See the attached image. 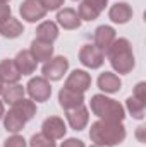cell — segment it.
Segmentation results:
<instances>
[{
  "label": "cell",
  "instance_id": "6da1fadb",
  "mask_svg": "<svg viewBox=\"0 0 146 147\" xmlns=\"http://www.w3.org/2000/svg\"><path fill=\"white\" fill-rule=\"evenodd\" d=\"M89 139H91V142H95V146H119L126 139V128H124L122 121L98 120V121L91 123Z\"/></svg>",
  "mask_w": 146,
  "mask_h": 147
},
{
  "label": "cell",
  "instance_id": "7a4b0ae2",
  "mask_svg": "<svg viewBox=\"0 0 146 147\" xmlns=\"http://www.w3.org/2000/svg\"><path fill=\"white\" fill-rule=\"evenodd\" d=\"M107 57L112 69L117 74H129L134 69L136 62H134L132 46L126 38H119L110 45V48L107 50Z\"/></svg>",
  "mask_w": 146,
  "mask_h": 147
},
{
  "label": "cell",
  "instance_id": "3957f363",
  "mask_svg": "<svg viewBox=\"0 0 146 147\" xmlns=\"http://www.w3.org/2000/svg\"><path fill=\"white\" fill-rule=\"evenodd\" d=\"M91 111L100 118V120H112V121H122L126 118V111L124 106L115 101L110 99L105 94H95L89 101Z\"/></svg>",
  "mask_w": 146,
  "mask_h": 147
},
{
  "label": "cell",
  "instance_id": "277c9868",
  "mask_svg": "<svg viewBox=\"0 0 146 147\" xmlns=\"http://www.w3.org/2000/svg\"><path fill=\"white\" fill-rule=\"evenodd\" d=\"M26 92L36 103H45L52 96V86L45 77H33L26 86Z\"/></svg>",
  "mask_w": 146,
  "mask_h": 147
},
{
  "label": "cell",
  "instance_id": "5b68a950",
  "mask_svg": "<svg viewBox=\"0 0 146 147\" xmlns=\"http://www.w3.org/2000/svg\"><path fill=\"white\" fill-rule=\"evenodd\" d=\"M69 70V60L65 57H55L45 62L41 74L46 80H60Z\"/></svg>",
  "mask_w": 146,
  "mask_h": 147
},
{
  "label": "cell",
  "instance_id": "8992f818",
  "mask_svg": "<svg viewBox=\"0 0 146 147\" xmlns=\"http://www.w3.org/2000/svg\"><path fill=\"white\" fill-rule=\"evenodd\" d=\"M79 62L88 69H100L105 62V53L95 45H84L79 50Z\"/></svg>",
  "mask_w": 146,
  "mask_h": 147
},
{
  "label": "cell",
  "instance_id": "52a82bcc",
  "mask_svg": "<svg viewBox=\"0 0 146 147\" xmlns=\"http://www.w3.org/2000/svg\"><path fill=\"white\" fill-rule=\"evenodd\" d=\"M19 14L24 21L28 22H36L41 21L46 16V10L43 9V5L40 3V0H24L19 7Z\"/></svg>",
  "mask_w": 146,
  "mask_h": 147
},
{
  "label": "cell",
  "instance_id": "ba28073f",
  "mask_svg": "<svg viewBox=\"0 0 146 147\" xmlns=\"http://www.w3.org/2000/svg\"><path fill=\"white\" fill-rule=\"evenodd\" d=\"M67 128H65V123L62 118L59 116H48L43 125H41V134H45L46 137H50L52 140H59V139H64Z\"/></svg>",
  "mask_w": 146,
  "mask_h": 147
},
{
  "label": "cell",
  "instance_id": "9c48e42d",
  "mask_svg": "<svg viewBox=\"0 0 146 147\" xmlns=\"http://www.w3.org/2000/svg\"><path fill=\"white\" fill-rule=\"evenodd\" d=\"M59 103L64 110H72V108H77L84 103V92H79V91H74V89H69V87H64L60 89L59 92Z\"/></svg>",
  "mask_w": 146,
  "mask_h": 147
},
{
  "label": "cell",
  "instance_id": "30bf717a",
  "mask_svg": "<svg viewBox=\"0 0 146 147\" xmlns=\"http://www.w3.org/2000/svg\"><path fill=\"white\" fill-rule=\"evenodd\" d=\"M89 86H91V75L86 70H74L65 80V87L79 91V92H86Z\"/></svg>",
  "mask_w": 146,
  "mask_h": 147
},
{
  "label": "cell",
  "instance_id": "8fae6325",
  "mask_svg": "<svg viewBox=\"0 0 146 147\" xmlns=\"http://www.w3.org/2000/svg\"><path fill=\"white\" fill-rule=\"evenodd\" d=\"M14 63H16L17 70L21 72V75H31L36 70V65H38V62L33 58V55H31L29 50H21L16 55Z\"/></svg>",
  "mask_w": 146,
  "mask_h": 147
},
{
  "label": "cell",
  "instance_id": "7c38bea8",
  "mask_svg": "<svg viewBox=\"0 0 146 147\" xmlns=\"http://www.w3.org/2000/svg\"><path fill=\"white\" fill-rule=\"evenodd\" d=\"M108 17L112 22L115 24H126L131 21L132 17V7L126 2H119V3H113L110 7V12H108Z\"/></svg>",
  "mask_w": 146,
  "mask_h": 147
},
{
  "label": "cell",
  "instance_id": "4fadbf2b",
  "mask_svg": "<svg viewBox=\"0 0 146 147\" xmlns=\"http://www.w3.org/2000/svg\"><path fill=\"white\" fill-rule=\"evenodd\" d=\"M67 121H69L71 128L77 130V132L83 130L89 121V113L84 108V105H81L77 108H72V110H67Z\"/></svg>",
  "mask_w": 146,
  "mask_h": 147
},
{
  "label": "cell",
  "instance_id": "5bb4252c",
  "mask_svg": "<svg viewBox=\"0 0 146 147\" xmlns=\"http://www.w3.org/2000/svg\"><path fill=\"white\" fill-rule=\"evenodd\" d=\"M57 22H59L64 29L72 31V29H77V28L81 26V17H79V14H77L74 9L65 7V9L59 10V14H57Z\"/></svg>",
  "mask_w": 146,
  "mask_h": 147
},
{
  "label": "cell",
  "instance_id": "9a60e30c",
  "mask_svg": "<svg viewBox=\"0 0 146 147\" xmlns=\"http://www.w3.org/2000/svg\"><path fill=\"white\" fill-rule=\"evenodd\" d=\"M115 41V29L112 26H100L95 31V46L102 51H107L110 45Z\"/></svg>",
  "mask_w": 146,
  "mask_h": 147
},
{
  "label": "cell",
  "instance_id": "2e32d148",
  "mask_svg": "<svg viewBox=\"0 0 146 147\" xmlns=\"http://www.w3.org/2000/svg\"><path fill=\"white\" fill-rule=\"evenodd\" d=\"M33 58L36 62H48L52 57H53V46L52 43H46V41H41V39H35L31 43V48H29Z\"/></svg>",
  "mask_w": 146,
  "mask_h": 147
},
{
  "label": "cell",
  "instance_id": "e0dca14e",
  "mask_svg": "<svg viewBox=\"0 0 146 147\" xmlns=\"http://www.w3.org/2000/svg\"><path fill=\"white\" fill-rule=\"evenodd\" d=\"M0 79L3 84H16L21 79V72L17 70L14 60L5 58L0 62Z\"/></svg>",
  "mask_w": 146,
  "mask_h": 147
},
{
  "label": "cell",
  "instance_id": "ac0fdd59",
  "mask_svg": "<svg viewBox=\"0 0 146 147\" xmlns=\"http://www.w3.org/2000/svg\"><path fill=\"white\" fill-rule=\"evenodd\" d=\"M98 87L108 94H113V92H119L120 87H122V80L119 79V75L112 72H103L100 74L98 77Z\"/></svg>",
  "mask_w": 146,
  "mask_h": 147
},
{
  "label": "cell",
  "instance_id": "d6986e66",
  "mask_svg": "<svg viewBox=\"0 0 146 147\" xmlns=\"http://www.w3.org/2000/svg\"><path fill=\"white\" fill-rule=\"evenodd\" d=\"M24 33V26L19 19H14V17H9L5 22L0 24V34L3 38H9V39H14V38H19Z\"/></svg>",
  "mask_w": 146,
  "mask_h": 147
},
{
  "label": "cell",
  "instance_id": "ffe728a7",
  "mask_svg": "<svg viewBox=\"0 0 146 147\" xmlns=\"http://www.w3.org/2000/svg\"><path fill=\"white\" fill-rule=\"evenodd\" d=\"M57 38H59V28L52 21H45L36 28V39L46 41V43H53Z\"/></svg>",
  "mask_w": 146,
  "mask_h": 147
},
{
  "label": "cell",
  "instance_id": "44dd1931",
  "mask_svg": "<svg viewBox=\"0 0 146 147\" xmlns=\"http://www.w3.org/2000/svg\"><path fill=\"white\" fill-rule=\"evenodd\" d=\"M24 125H26V120L14 110H9V113L3 115V127H5L7 132L17 134V132H21L24 128Z\"/></svg>",
  "mask_w": 146,
  "mask_h": 147
},
{
  "label": "cell",
  "instance_id": "7402d4cb",
  "mask_svg": "<svg viewBox=\"0 0 146 147\" xmlns=\"http://www.w3.org/2000/svg\"><path fill=\"white\" fill-rule=\"evenodd\" d=\"M26 94V89L23 86H19L17 82L16 84H7V87H3L2 91V98L7 105H14L17 101H21Z\"/></svg>",
  "mask_w": 146,
  "mask_h": 147
},
{
  "label": "cell",
  "instance_id": "603a6c76",
  "mask_svg": "<svg viewBox=\"0 0 146 147\" xmlns=\"http://www.w3.org/2000/svg\"><path fill=\"white\" fill-rule=\"evenodd\" d=\"M10 110H14L16 113H19V115L28 121V120H31V118L36 115V105H35L33 99H24V98H23L21 101L14 103Z\"/></svg>",
  "mask_w": 146,
  "mask_h": 147
},
{
  "label": "cell",
  "instance_id": "cb8c5ba5",
  "mask_svg": "<svg viewBox=\"0 0 146 147\" xmlns=\"http://www.w3.org/2000/svg\"><path fill=\"white\" fill-rule=\"evenodd\" d=\"M126 108H127V111H129L134 118H138V120H141V118L145 116V103L139 101V99L134 98V96L127 98V101H126Z\"/></svg>",
  "mask_w": 146,
  "mask_h": 147
},
{
  "label": "cell",
  "instance_id": "d4e9b609",
  "mask_svg": "<svg viewBox=\"0 0 146 147\" xmlns=\"http://www.w3.org/2000/svg\"><path fill=\"white\" fill-rule=\"evenodd\" d=\"M79 17H81V21H95L98 16H100V12L96 10V9H93L89 3H86L84 0H83V3L79 5Z\"/></svg>",
  "mask_w": 146,
  "mask_h": 147
},
{
  "label": "cell",
  "instance_id": "484cf974",
  "mask_svg": "<svg viewBox=\"0 0 146 147\" xmlns=\"http://www.w3.org/2000/svg\"><path fill=\"white\" fill-rule=\"evenodd\" d=\"M29 147H57V144L45 134H35L29 140Z\"/></svg>",
  "mask_w": 146,
  "mask_h": 147
},
{
  "label": "cell",
  "instance_id": "4316f807",
  "mask_svg": "<svg viewBox=\"0 0 146 147\" xmlns=\"http://www.w3.org/2000/svg\"><path fill=\"white\" fill-rule=\"evenodd\" d=\"M3 147H28V144H26L24 137H21V135L14 134L12 137H9V139L5 140V144H3Z\"/></svg>",
  "mask_w": 146,
  "mask_h": 147
},
{
  "label": "cell",
  "instance_id": "83f0119b",
  "mask_svg": "<svg viewBox=\"0 0 146 147\" xmlns=\"http://www.w3.org/2000/svg\"><path fill=\"white\" fill-rule=\"evenodd\" d=\"M40 3L48 12V10H59L64 5V0H40Z\"/></svg>",
  "mask_w": 146,
  "mask_h": 147
},
{
  "label": "cell",
  "instance_id": "f1b7e54d",
  "mask_svg": "<svg viewBox=\"0 0 146 147\" xmlns=\"http://www.w3.org/2000/svg\"><path fill=\"white\" fill-rule=\"evenodd\" d=\"M134 98H138L139 101H146V84L145 82H139L136 87H134Z\"/></svg>",
  "mask_w": 146,
  "mask_h": 147
},
{
  "label": "cell",
  "instance_id": "f546056e",
  "mask_svg": "<svg viewBox=\"0 0 146 147\" xmlns=\"http://www.w3.org/2000/svg\"><path fill=\"white\" fill-rule=\"evenodd\" d=\"M9 17H12V16H10V5L2 3V2H0V24H2V22H5Z\"/></svg>",
  "mask_w": 146,
  "mask_h": 147
},
{
  "label": "cell",
  "instance_id": "4dcf8cb0",
  "mask_svg": "<svg viewBox=\"0 0 146 147\" xmlns=\"http://www.w3.org/2000/svg\"><path fill=\"white\" fill-rule=\"evenodd\" d=\"M86 3H89L93 9H96L100 14H102V10H105V7H107V2L108 0H84Z\"/></svg>",
  "mask_w": 146,
  "mask_h": 147
},
{
  "label": "cell",
  "instance_id": "1f68e13d",
  "mask_svg": "<svg viewBox=\"0 0 146 147\" xmlns=\"http://www.w3.org/2000/svg\"><path fill=\"white\" fill-rule=\"evenodd\" d=\"M60 147H86V146H84V142L79 140V139H67V140L62 142Z\"/></svg>",
  "mask_w": 146,
  "mask_h": 147
},
{
  "label": "cell",
  "instance_id": "d6a6232c",
  "mask_svg": "<svg viewBox=\"0 0 146 147\" xmlns=\"http://www.w3.org/2000/svg\"><path fill=\"white\" fill-rule=\"evenodd\" d=\"M143 130H145V127H139V130H138V137H139V140L143 142L145 139H143Z\"/></svg>",
  "mask_w": 146,
  "mask_h": 147
},
{
  "label": "cell",
  "instance_id": "836d02e7",
  "mask_svg": "<svg viewBox=\"0 0 146 147\" xmlns=\"http://www.w3.org/2000/svg\"><path fill=\"white\" fill-rule=\"evenodd\" d=\"M3 115H5V111H3V101H0V120L3 118Z\"/></svg>",
  "mask_w": 146,
  "mask_h": 147
},
{
  "label": "cell",
  "instance_id": "e575fe53",
  "mask_svg": "<svg viewBox=\"0 0 146 147\" xmlns=\"http://www.w3.org/2000/svg\"><path fill=\"white\" fill-rule=\"evenodd\" d=\"M2 91H3V82H2V79H0V94H2Z\"/></svg>",
  "mask_w": 146,
  "mask_h": 147
},
{
  "label": "cell",
  "instance_id": "d590c367",
  "mask_svg": "<svg viewBox=\"0 0 146 147\" xmlns=\"http://www.w3.org/2000/svg\"><path fill=\"white\" fill-rule=\"evenodd\" d=\"M0 2H2V3H7V0H0Z\"/></svg>",
  "mask_w": 146,
  "mask_h": 147
},
{
  "label": "cell",
  "instance_id": "8d00e7d4",
  "mask_svg": "<svg viewBox=\"0 0 146 147\" xmlns=\"http://www.w3.org/2000/svg\"><path fill=\"white\" fill-rule=\"evenodd\" d=\"M91 147H102V146H91Z\"/></svg>",
  "mask_w": 146,
  "mask_h": 147
}]
</instances>
